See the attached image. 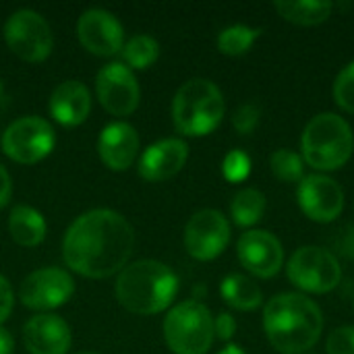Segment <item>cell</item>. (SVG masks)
Masks as SVG:
<instances>
[{
	"label": "cell",
	"mask_w": 354,
	"mask_h": 354,
	"mask_svg": "<svg viewBox=\"0 0 354 354\" xmlns=\"http://www.w3.org/2000/svg\"><path fill=\"white\" fill-rule=\"evenodd\" d=\"M135 247L133 226L112 209H91L79 216L64 234L62 257L85 278H110L127 268Z\"/></svg>",
	"instance_id": "cell-1"
},
{
	"label": "cell",
	"mask_w": 354,
	"mask_h": 354,
	"mask_svg": "<svg viewBox=\"0 0 354 354\" xmlns=\"http://www.w3.org/2000/svg\"><path fill=\"white\" fill-rule=\"evenodd\" d=\"M263 330L278 353L305 354L322 336L324 315L305 295L282 292L266 305Z\"/></svg>",
	"instance_id": "cell-2"
},
{
	"label": "cell",
	"mask_w": 354,
	"mask_h": 354,
	"mask_svg": "<svg viewBox=\"0 0 354 354\" xmlns=\"http://www.w3.org/2000/svg\"><path fill=\"white\" fill-rule=\"evenodd\" d=\"M176 292V274L156 259H141L127 266L116 280L118 303L135 315L162 313L172 305Z\"/></svg>",
	"instance_id": "cell-3"
},
{
	"label": "cell",
	"mask_w": 354,
	"mask_h": 354,
	"mask_svg": "<svg viewBox=\"0 0 354 354\" xmlns=\"http://www.w3.org/2000/svg\"><path fill=\"white\" fill-rule=\"evenodd\" d=\"M303 160L315 170H338L342 168L354 151V135L351 124L334 114L322 112L313 116L301 137Z\"/></svg>",
	"instance_id": "cell-4"
},
{
	"label": "cell",
	"mask_w": 354,
	"mask_h": 354,
	"mask_svg": "<svg viewBox=\"0 0 354 354\" xmlns=\"http://www.w3.org/2000/svg\"><path fill=\"white\" fill-rule=\"evenodd\" d=\"M224 95L209 79H191L183 83L172 100V120L178 133L203 137L218 129L224 118Z\"/></svg>",
	"instance_id": "cell-5"
},
{
	"label": "cell",
	"mask_w": 354,
	"mask_h": 354,
	"mask_svg": "<svg viewBox=\"0 0 354 354\" xmlns=\"http://www.w3.org/2000/svg\"><path fill=\"white\" fill-rule=\"evenodd\" d=\"M214 338V317L199 301L176 305L164 319V340L174 354H205Z\"/></svg>",
	"instance_id": "cell-6"
},
{
	"label": "cell",
	"mask_w": 354,
	"mask_h": 354,
	"mask_svg": "<svg viewBox=\"0 0 354 354\" xmlns=\"http://www.w3.org/2000/svg\"><path fill=\"white\" fill-rule=\"evenodd\" d=\"M288 280L311 295H324L334 290L342 280V268L338 259L322 247H301L295 251L286 266Z\"/></svg>",
	"instance_id": "cell-7"
},
{
	"label": "cell",
	"mask_w": 354,
	"mask_h": 354,
	"mask_svg": "<svg viewBox=\"0 0 354 354\" xmlns=\"http://www.w3.org/2000/svg\"><path fill=\"white\" fill-rule=\"evenodd\" d=\"M54 129L46 118L23 116L2 133V151L17 164H35L54 149Z\"/></svg>",
	"instance_id": "cell-8"
},
{
	"label": "cell",
	"mask_w": 354,
	"mask_h": 354,
	"mask_svg": "<svg viewBox=\"0 0 354 354\" xmlns=\"http://www.w3.org/2000/svg\"><path fill=\"white\" fill-rule=\"evenodd\" d=\"M6 46L27 62H41L50 56L54 37L48 21L29 8H21L4 23Z\"/></svg>",
	"instance_id": "cell-9"
},
{
	"label": "cell",
	"mask_w": 354,
	"mask_h": 354,
	"mask_svg": "<svg viewBox=\"0 0 354 354\" xmlns=\"http://www.w3.org/2000/svg\"><path fill=\"white\" fill-rule=\"evenodd\" d=\"M75 282L66 270L41 268L31 272L19 288V299L25 307L35 311H52L71 301Z\"/></svg>",
	"instance_id": "cell-10"
},
{
	"label": "cell",
	"mask_w": 354,
	"mask_h": 354,
	"mask_svg": "<svg viewBox=\"0 0 354 354\" xmlns=\"http://www.w3.org/2000/svg\"><path fill=\"white\" fill-rule=\"evenodd\" d=\"M230 224L218 209H201L187 222L185 249L199 261H212L228 247Z\"/></svg>",
	"instance_id": "cell-11"
},
{
	"label": "cell",
	"mask_w": 354,
	"mask_h": 354,
	"mask_svg": "<svg viewBox=\"0 0 354 354\" xmlns=\"http://www.w3.org/2000/svg\"><path fill=\"white\" fill-rule=\"evenodd\" d=\"M95 93L106 112L114 116H129L139 106V83L124 62L106 64L95 77Z\"/></svg>",
	"instance_id": "cell-12"
},
{
	"label": "cell",
	"mask_w": 354,
	"mask_h": 354,
	"mask_svg": "<svg viewBox=\"0 0 354 354\" xmlns=\"http://www.w3.org/2000/svg\"><path fill=\"white\" fill-rule=\"evenodd\" d=\"M299 205L303 214L319 224L334 222L344 207V191L326 174H309L299 183Z\"/></svg>",
	"instance_id": "cell-13"
},
{
	"label": "cell",
	"mask_w": 354,
	"mask_h": 354,
	"mask_svg": "<svg viewBox=\"0 0 354 354\" xmlns=\"http://www.w3.org/2000/svg\"><path fill=\"white\" fill-rule=\"evenodd\" d=\"M77 37L81 46L95 56H114L124 46L120 21L104 8H89L79 17Z\"/></svg>",
	"instance_id": "cell-14"
},
{
	"label": "cell",
	"mask_w": 354,
	"mask_h": 354,
	"mask_svg": "<svg viewBox=\"0 0 354 354\" xmlns=\"http://www.w3.org/2000/svg\"><path fill=\"white\" fill-rule=\"evenodd\" d=\"M236 253L247 272L257 278H272L284 263V249L280 241L268 230H249L239 239Z\"/></svg>",
	"instance_id": "cell-15"
},
{
	"label": "cell",
	"mask_w": 354,
	"mask_h": 354,
	"mask_svg": "<svg viewBox=\"0 0 354 354\" xmlns=\"http://www.w3.org/2000/svg\"><path fill=\"white\" fill-rule=\"evenodd\" d=\"M189 147L183 139H162L149 145L139 160V174L149 183H162L183 170Z\"/></svg>",
	"instance_id": "cell-16"
},
{
	"label": "cell",
	"mask_w": 354,
	"mask_h": 354,
	"mask_svg": "<svg viewBox=\"0 0 354 354\" xmlns=\"http://www.w3.org/2000/svg\"><path fill=\"white\" fill-rule=\"evenodd\" d=\"M23 342L29 354H66L71 330L58 315H33L23 328Z\"/></svg>",
	"instance_id": "cell-17"
},
{
	"label": "cell",
	"mask_w": 354,
	"mask_h": 354,
	"mask_svg": "<svg viewBox=\"0 0 354 354\" xmlns=\"http://www.w3.org/2000/svg\"><path fill=\"white\" fill-rule=\"evenodd\" d=\"M139 151V135L129 122H110L100 139H97V153L100 160L116 172L129 170Z\"/></svg>",
	"instance_id": "cell-18"
},
{
	"label": "cell",
	"mask_w": 354,
	"mask_h": 354,
	"mask_svg": "<svg viewBox=\"0 0 354 354\" xmlns=\"http://www.w3.org/2000/svg\"><path fill=\"white\" fill-rule=\"evenodd\" d=\"M48 110L54 120L64 127L81 124L91 110V97L87 87L79 81H64L56 85L48 100Z\"/></svg>",
	"instance_id": "cell-19"
},
{
	"label": "cell",
	"mask_w": 354,
	"mask_h": 354,
	"mask_svg": "<svg viewBox=\"0 0 354 354\" xmlns=\"http://www.w3.org/2000/svg\"><path fill=\"white\" fill-rule=\"evenodd\" d=\"M8 230L17 245L37 247L46 239V220L37 209H33L29 205H17L10 212Z\"/></svg>",
	"instance_id": "cell-20"
},
{
	"label": "cell",
	"mask_w": 354,
	"mask_h": 354,
	"mask_svg": "<svg viewBox=\"0 0 354 354\" xmlns=\"http://www.w3.org/2000/svg\"><path fill=\"white\" fill-rule=\"evenodd\" d=\"M220 292H222V299L232 309H239V311H253L263 301V295L257 282L243 274L226 276L220 284Z\"/></svg>",
	"instance_id": "cell-21"
},
{
	"label": "cell",
	"mask_w": 354,
	"mask_h": 354,
	"mask_svg": "<svg viewBox=\"0 0 354 354\" xmlns=\"http://www.w3.org/2000/svg\"><path fill=\"white\" fill-rule=\"evenodd\" d=\"M274 6L282 19L297 23V25H305V27L324 23L334 10V4L328 0H299V2L282 0V2H276Z\"/></svg>",
	"instance_id": "cell-22"
},
{
	"label": "cell",
	"mask_w": 354,
	"mask_h": 354,
	"mask_svg": "<svg viewBox=\"0 0 354 354\" xmlns=\"http://www.w3.org/2000/svg\"><path fill=\"white\" fill-rule=\"evenodd\" d=\"M230 214L234 224L239 226H253L266 214V195L257 189H243L234 195L230 203Z\"/></svg>",
	"instance_id": "cell-23"
},
{
	"label": "cell",
	"mask_w": 354,
	"mask_h": 354,
	"mask_svg": "<svg viewBox=\"0 0 354 354\" xmlns=\"http://www.w3.org/2000/svg\"><path fill=\"white\" fill-rule=\"evenodd\" d=\"M122 58L127 62V66L133 68H147L151 66L158 56H160V44L151 37V35H135L131 37L124 46H122Z\"/></svg>",
	"instance_id": "cell-24"
},
{
	"label": "cell",
	"mask_w": 354,
	"mask_h": 354,
	"mask_svg": "<svg viewBox=\"0 0 354 354\" xmlns=\"http://www.w3.org/2000/svg\"><path fill=\"white\" fill-rule=\"evenodd\" d=\"M257 37L259 29L249 25H232L218 35V50L226 56H241L253 46Z\"/></svg>",
	"instance_id": "cell-25"
},
{
	"label": "cell",
	"mask_w": 354,
	"mask_h": 354,
	"mask_svg": "<svg viewBox=\"0 0 354 354\" xmlns=\"http://www.w3.org/2000/svg\"><path fill=\"white\" fill-rule=\"evenodd\" d=\"M272 172L282 180V183H301L305 178V160L290 151V149H278L270 158Z\"/></svg>",
	"instance_id": "cell-26"
},
{
	"label": "cell",
	"mask_w": 354,
	"mask_h": 354,
	"mask_svg": "<svg viewBox=\"0 0 354 354\" xmlns=\"http://www.w3.org/2000/svg\"><path fill=\"white\" fill-rule=\"evenodd\" d=\"M334 100L342 110L354 114V62L338 73L334 81Z\"/></svg>",
	"instance_id": "cell-27"
},
{
	"label": "cell",
	"mask_w": 354,
	"mask_h": 354,
	"mask_svg": "<svg viewBox=\"0 0 354 354\" xmlns=\"http://www.w3.org/2000/svg\"><path fill=\"white\" fill-rule=\"evenodd\" d=\"M251 172V160L245 151L232 149L222 162V174L230 183H243Z\"/></svg>",
	"instance_id": "cell-28"
},
{
	"label": "cell",
	"mask_w": 354,
	"mask_h": 354,
	"mask_svg": "<svg viewBox=\"0 0 354 354\" xmlns=\"http://www.w3.org/2000/svg\"><path fill=\"white\" fill-rule=\"evenodd\" d=\"M328 354H354V326L336 328L326 340Z\"/></svg>",
	"instance_id": "cell-29"
},
{
	"label": "cell",
	"mask_w": 354,
	"mask_h": 354,
	"mask_svg": "<svg viewBox=\"0 0 354 354\" xmlns=\"http://www.w3.org/2000/svg\"><path fill=\"white\" fill-rule=\"evenodd\" d=\"M259 116H261V110L259 106L255 104H243L234 110L232 114V124L236 129V133L241 135H249L255 131V127L259 124Z\"/></svg>",
	"instance_id": "cell-30"
},
{
	"label": "cell",
	"mask_w": 354,
	"mask_h": 354,
	"mask_svg": "<svg viewBox=\"0 0 354 354\" xmlns=\"http://www.w3.org/2000/svg\"><path fill=\"white\" fill-rule=\"evenodd\" d=\"M12 305H15L12 286H10V282L4 276H0V324L8 319V315L12 311Z\"/></svg>",
	"instance_id": "cell-31"
},
{
	"label": "cell",
	"mask_w": 354,
	"mask_h": 354,
	"mask_svg": "<svg viewBox=\"0 0 354 354\" xmlns=\"http://www.w3.org/2000/svg\"><path fill=\"white\" fill-rule=\"evenodd\" d=\"M214 332H216V338L228 342L236 332V319L230 313H220L218 319L214 322Z\"/></svg>",
	"instance_id": "cell-32"
},
{
	"label": "cell",
	"mask_w": 354,
	"mask_h": 354,
	"mask_svg": "<svg viewBox=\"0 0 354 354\" xmlns=\"http://www.w3.org/2000/svg\"><path fill=\"white\" fill-rule=\"evenodd\" d=\"M10 195H12V183L6 168L0 164V207H4L10 201Z\"/></svg>",
	"instance_id": "cell-33"
},
{
	"label": "cell",
	"mask_w": 354,
	"mask_h": 354,
	"mask_svg": "<svg viewBox=\"0 0 354 354\" xmlns=\"http://www.w3.org/2000/svg\"><path fill=\"white\" fill-rule=\"evenodd\" d=\"M12 348H15L12 336L8 334V330L0 328V354H12Z\"/></svg>",
	"instance_id": "cell-34"
},
{
	"label": "cell",
	"mask_w": 354,
	"mask_h": 354,
	"mask_svg": "<svg viewBox=\"0 0 354 354\" xmlns=\"http://www.w3.org/2000/svg\"><path fill=\"white\" fill-rule=\"evenodd\" d=\"M218 354H245V351L241 346H236V344H228V346H224Z\"/></svg>",
	"instance_id": "cell-35"
},
{
	"label": "cell",
	"mask_w": 354,
	"mask_h": 354,
	"mask_svg": "<svg viewBox=\"0 0 354 354\" xmlns=\"http://www.w3.org/2000/svg\"><path fill=\"white\" fill-rule=\"evenodd\" d=\"M81 354H95V353H81Z\"/></svg>",
	"instance_id": "cell-36"
},
{
	"label": "cell",
	"mask_w": 354,
	"mask_h": 354,
	"mask_svg": "<svg viewBox=\"0 0 354 354\" xmlns=\"http://www.w3.org/2000/svg\"><path fill=\"white\" fill-rule=\"evenodd\" d=\"M0 91H2V87H0Z\"/></svg>",
	"instance_id": "cell-37"
}]
</instances>
